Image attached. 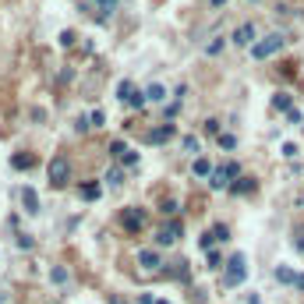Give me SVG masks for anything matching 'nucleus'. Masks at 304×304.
<instances>
[{"label":"nucleus","mask_w":304,"mask_h":304,"mask_svg":"<svg viewBox=\"0 0 304 304\" xmlns=\"http://www.w3.org/2000/svg\"><path fill=\"white\" fill-rule=\"evenodd\" d=\"M74 39H78L74 32H61V46H74Z\"/></svg>","instance_id":"nucleus-25"},{"label":"nucleus","mask_w":304,"mask_h":304,"mask_svg":"<svg viewBox=\"0 0 304 304\" xmlns=\"http://www.w3.org/2000/svg\"><path fill=\"white\" fill-rule=\"evenodd\" d=\"M191 170H195V177H209V174H216L209 159H195V166H191Z\"/></svg>","instance_id":"nucleus-15"},{"label":"nucleus","mask_w":304,"mask_h":304,"mask_svg":"<svg viewBox=\"0 0 304 304\" xmlns=\"http://www.w3.org/2000/svg\"><path fill=\"white\" fill-rule=\"evenodd\" d=\"M142 223H145V213H142V209H124V226H127V230H142Z\"/></svg>","instance_id":"nucleus-7"},{"label":"nucleus","mask_w":304,"mask_h":304,"mask_svg":"<svg viewBox=\"0 0 304 304\" xmlns=\"http://www.w3.org/2000/svg\"><path fill=\"white\" fill-rule=\"evenodd\" d=\"M117 99H121L124 106H131V110H138V106L145 103V96H142V92L135 89L131 82H121V85H117Z\"/></svg>","instance_id":"nucleus-3"},{"label":"nucleus","mask_w":304,"mask_h":304,"mask_svg":"<svg viewBox=\"0 0 304 304\" xmlns=\"http://www.w3.org/2000/svg\"><path fill=\"white\" fill-rule=\"evenodd\" d=\"M181 234H184V226L177 223V219H174V223H166V226L159 230V237H156V241H159V244H174L177 237H181Z\"/></svg>","instance_id":"nucleus-6"},{"label":"nucleus","mask_w":304,"mask_h":304,"mask_svg":"<svg viewBox=\"0 0 304 304\" xmlns=\"http://www.w3.org/2000/svg\"><path fill=\"white\" fill-rule=\"evenodd\" d=\"M50 279H53L57 287H64V283H67V273H64L61 265H53V273H50Z\"/></svg>","instance_id":"nucleus-20"},{"label":"nucleus","mask_w":304,"mask_h":304,"mask_svg":"<svg viewBox=\"0 0 304 304\" xmlns=\"http://www.w3.org/2000/svg\"><path fill=\"white\" fill-rule=\"evenodd\" d=\"M251 39H255V25H251V22H244L241 29L234 32V43H237V46H251Z\"/></svg>","instance_id":"nucleus-9"},{"label":"nucleus","mask_w":304,"mask_h":304,"mask_svg":"<svg viewBox=\"0 0 304 304\" xmlns=\"http://www.w3.org/2000/svg\"><path fill=\"white\" fill-rule=\"evenodd\" d=\"M213 4H216V7H223V4H226V0H213Z\"/></svg>","instance_id":"nucleus-28"},{"label":"nucleus","mask_w":304,"mask_h":304,"mask_svg":"<svg viewBox=\"0 0 304 304\" xmlns=\"http://www.w3.org/2000/svg\"><path fill=\"white\" fill-rule=\"evenodd\" d=\"M103 121H106V117H103V110H92V113H89V124H92V127H103Z\"/></svg>","instance_id":"nucleus-23"},{"label":"nucleus","mask_w":304,"mask_h":304,"mask_svg":"<svg viewBox=\"0 0 304 304\" xmlns=\"http://www.w3.org/2000/svg\"><path fill=\"white\" fill-rule=\"evenodd\" d=\"M283 46H287V39H283V35H269V39H262V43H255V46H251V53H255L258 61H265V57H273L276 50H283Z\"/></svg>","instance_id":"nucleus-1"},{"label":"nucleus","mask_w":304,"mask_h":304,"mask_svg":"<svg viewBox=\"0 0 304 304\" xmlns=\"http://www.w3.org/2000/svg\"><path fill=\"white\" fill-rule=\"evenodd\" d=\"M273 106H276V110H287V113H290V110H294V99H290L287 92H276V96H273Z\"/></svg>","instance_id":"nucleus-14"},{"label":"nucleus","mask_w":304,"mask_h":304,"mask_svg":"<svg viewBox=\"0 0 304 304\" xmlns=\"http://www.w3.org/2000/svg\"><path fill=\"white\" fill-rule=\"evenodd\" d=\"M110 152H113V156H117V159H124V156H127V145H124V142H113V145H110Z\"/></svg>","instance_id":"nucleus-22"},{"label":"nucleus","mask_w":304,"mask_h":304,"mask_svg":"<svg viewBox=\"0 0 304 304\" xmlns=\"http://www.w3.org/2000/svg\"><path fill=\"white\" fill-rule=\"evenodd\" d=\"M244 276H248L244 255H234V258L226 262V287H237V283H244Z\"/></svg>","instance_id":"nucleus-4"},{"label":"nucleus","mask_w":304,"mask_h":304,"mask_svg":"<svg viewBox=\"0 0 304 304\" xmlns=\"http://www.w3.org/2000/svg\"><path fill=\"white\" fill-rule=\"evenodd\" d=\"M219 145H223V149H234L237 138H234V135H219Z\"/></svg>","instance_id":"nucleus-24"},{"label":"nucleus","mask_w":304,"mask_h":304,"mask_svg":"<svg viewBox=\"0 0 304 304\" xmlns=\"http://www.w3.org/2000/svg\"><path fill=\"white\" fill-rule=\"evenodd\" d=\"M234 177H237V166H234V163H226V166H219V170L213 174V181H209V184H213L216 191H223V187L234 181Z\"/></svg>","instance_id":"nucleus-5"},{"label":"nucleus","mask_w":304,"mask_h":304,"mask_svg":"<svg viewBox=\"0 0 304 304\" xmlns=\"http://www.w3.org/2000/svg\"><path fill=\"white\" fill-rule=\"evenodd\" d=\"M294 287H297V290H304V273L297 276V279H294Z\"/></svg>","instance_id":"nucleus-27"},{"label":"nucleus","mask_w":304,"mask_h":304,"mask_svg":"<svg viewBox=\"0 0 304 304\" xmlns=\"http://www.w3.org/2000/svg\"><path fill=\"white\" fill-rule=\"evenodd\" d=\"M163 96H166V89H163L159 82H152L149 89H145V99H152V103H163Z\"/></svg>","instance_id":"nucleus-16"},{"label":"nucleus","mask_w":304,"mask_h":304,"mask_svg":"<svg viewBox=\"0 0 304 304\" xmlns=\"http://www.w3.org/2000/svg\"><path fill=\"white\" fill-rule=\"evenodd\" d=\"M67 174H71L67 156H53V159H50V184H53V187H64V184H67Z\"/></svg>","instance_id":"nucleus-2"},{"label":"nucleus","mask_w":304,"mask_h":304,"mask_svg":"<svg viewBox=\"0 0 304 304\" xmlns=\"http://www.w3.org/2000/svg\"><path fill=\"white\" fill-rule=\"evenodd\" d=\"M213 237H216V241H230V230H226L223 223H216V226H213Z\"/></svg>","instance_id":"nucleus-21"},{"label":"nucleus","mask_w":304,"mask_h":304,"mask_svg":"<svg viewBox=\"0 0 304 304\" xmlns=\"http://www.w3.org/2000/svg\"><path fill=\"white\" fill-rule=\"evenodd\" d=\"M152 304H166V301H152Z\"/></svg>","instance_id":"nucleus-29"},{"label":"nucleus","mask_w":304,"mask_h":304,"mask_svg":"<svg viewBox=\"0 0 304 304\" xmlns=\"http://www.w3.org/2000/svg\"><path fill=\"white\" fill-rule=\"evenodd\" d=\"M96 7H99V14L106 18L110 11H117V0H96Z\"/></svg>","instance_id":"nucleus-18"},{"label":"nucleus","mask_w":304,"mask_h":304,"mask_svg":"<svg viewBox=\"0 0 304 304\" xmlns=\"http://www.w3.org/2000/svg\"><path fill=\"white\" fill-rule=\"evenodd\" d=\"M22 202H25V213H39V195H35V191H32V187H25V191H22Z\"/></svg>","instance_id":"nucleus-12"},{"label":"nucleus","mask_w":304,"mask_h":304,"mask_svg":"<svg viewBox=\"0 0 304 304\" xmlns=\"http://www.w3.org/2000/svg\"><path fill=\"white\" fill-rule=\"evenodd\" d=\"M32 163H35V156H32V152H18V156L11 159V166H14V170H29Z\"/></svg>","instance_id":"nucleus-13"},{"label":"nucleus","mask_w":304,"mask_h":304,"mask_svg":"<svg viewBox=\"0 0 304 304\" xmlns=\"http://www.w3.org/2000/svg\"><path fill=\"white\" fill-rule=\"evenodd\" d=\"M276 279H279V283H294L297 276H294V269H287V265H279V269H276Z\"/></svg>","instance_id":"nucleus-17"},{"label":"nucleus","mask_w":304,"mask_h":304,"mask_svg":"<svg viewBox=\"0 0 304 304\" xmlns=\"http://www.w3.org/2000/svg\"><path fill=\"white\" fill-rule=\"evenodd\" d=\"M234 191H244V195H248V191H255V181H251V177H241V181L234 184Z\"/></svg>","instance_id":"nucleus-19"},{"label":"nucleus","mask_w":304,"mask_h":304,"mask_svg":"<svg viewBox=\"0 0 304 304\" xmlns=\"http://www.w3.org/2000/svg\"><path fill=\"white\" fill-rule=\"evenodd\" d=\"M170 138H174V124H163V127L149 131V142H152V145H163V142H170Z\"/></svg>","instance_id":"nucleus-8"},{"label":"nucleus","mask_w":304,"mask_h":304,"mask_svg":"<svg viewBox=\"0 0 304 304\" xmlns=\"http://www.w3.org/2000/svg\"><path fill=\"white\" fill-rule=\"evenodd\" d=\"M205 131H209V135H219V121H205Z\"/></svg>","instance_id":"nucleus-26"},{"label":"nucleus","mask_w":304,"mask_h":304,"mask_svg":"<svg viewBox=\"0 0 304 304\" xmlns=\"http://www.w3.org/2000/svg\"><path fill=\"white\" fill-rule=\"evenodd\" d=\"M78 195H82L85 202H96V198L103 195V187H99V184H96V181H85V184H82V187H78Z\"/></svg>","instance_id":"nucleus-10"},{"label":"nucleus","mask_w":304,"mask_h":304,"mask_svg":"<svg viewBox=\"0 0 304 304\" xmlns=\"http://www.w3.org/2000/svg\"><path fill=\"white\" fill-rule=\"evenodd\" d=\"M138 262H142V269H159V265H163V262H159V255L149 251V248H145V251H138Z\"/></svg>","instance_id":"nucleus-11"}]
</instances>
